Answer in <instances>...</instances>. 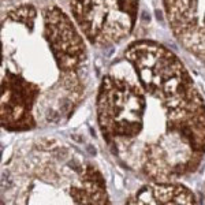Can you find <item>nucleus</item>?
<instances>
[]
</instances>
